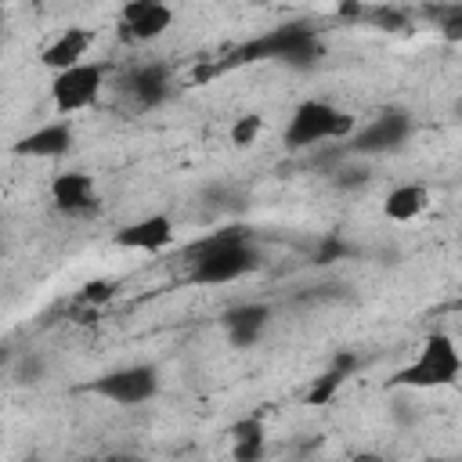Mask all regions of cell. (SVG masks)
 Masks as SVG:
<instances>
[{"label": "cell", "mask_w": 462, "mask_h": 462, "mask_svg": "<svg viewBox=\"0 0 462 462\" xmlns=\"http://www.w3.org/2000/svg\"><path fill=\"white\" fill-rule=\"evenodd\" d=\"M357 130V119L343 108H336L332 101L321 97H307L292 108L289 126H285V148L300 152V148H314L321 141H346Z\"/></svg>", "instance_id": "cell-4"}, {"label": "cell", "mask_w": 462, "mask_h": 462, "mask_svg": "<svg viewBox=\"0 0 462 462\" xmlns=\"http://www.w3.org/2000/svg\"><path fill=\"white\" fill-rule=\"evenodd\" d=\"M321 54H325L321 36H318L310 25H303V22H289V25H278V29H271V32H263V36H256V40L235 47V51H231L224 61H217V65H206V69L199 65V69H195V79H209V76H217V72H224V69L249 65V61H285V65H292V69H314Z\"/></svg>", "instance_id": "cell-1"}, {"label": "cell", "mask_w": 462, "mask_h": 462, "mask_svg": "<svg viewBox=\"0 0 462 462\" xmlns=\"http://www.w3.org/2000/svg\"><path fill=\"white\" fill-rule=\"evenodd\" d=\"M354 368H357V357H354V354H339V357H336V361L310 383V390H307V404H314V408H318V404H328V401L339 393V386L354 375Z\"/></svg>", "instance_id": "cell-16"}, {"label": "cell", "mask_w": 462, "mask_h": 462, "mask_svg": "<svg viewBox=\"0 0 462 462\" xmlns=\"http://www.w3.org/2000/svg\"><path fill=\"white\" fill-rule=\"evenodd\" d=\"M112 300H116V282H108V278H90L72 296V303L76 307H87V310H97V307H105Z\"/></svg>", "instance_id": "cell-19"}, {"label": "cell", "mask_w": 462, "mask_h": 462, "mask_svg": "<svg viewBox=\"0 0 462 462\" xmlns=\"http://www.w3.org/2000/svg\"><path fill=\"white\" fill-rule=\"evenodd\" d=\"M173 25V7L166 0H126L119 11V32L130 43H152Z\"/></svg>", "instance_id": "cell-8"}, {"label": "cell", "mask_w": 462, "mask_h": 462, "mask_svg": "<svg viewBox=\"0 0 462 462\" xmlns=\"http://www.w3.org/2000/svg\"><path fill=\"white\" fill-rule=\"evenodd\" d=\"M105 76H108V69L101 61H79L72 69L54 72L51 101H54L58 116H72V112H83V108L97 105V97L105 90Z\"/></svg>", "instance_id": "cell-6"}, {"label": "cell", "mask_w": 462, "mask_h": 462, "mask_svg": "<svg viewBox=\"0 0 462 462\" xmlns=\"http://www.w3.org/2000/svg\"><path fill=\"white\" fill-rule=\"evenodd\" d=\"M260 134H263V116H260V112H245V116H238V119L231 123V144H235V148L256 144Z\"/></svg>", "instance_id": "cell-21"}, {"label": "cell", "mask_w": 462, "mask_h": 462, "mask_svg": "<svg viewBox=\"0 0 462 462\" xmlns=\"http://www.w3.org/2000/svg\"><path fill=\"white\" fill-rule=\"evenodd\" d=\"M94 32L90 29H83V25H69V29H61L43 51H40V65L43 69H51V72H61V69H72V65H79V61H87V54H90V47H94Z\"/></svg>", "instance_id": "cell-13"}, {"label": "cell", "mask_w": 462, "mask_h": 462, "mask_svg": "<svg viewBox=\"0 0 462 462\" xmlns=\"http://www.w3.org/2000/svg\"><path fill=\"white\" fill-rule=\"evenodd\" d=\"M40 372H43L40 357H25V361H22V368H14V383H36V379H40Z\"/></svg>", "instance_id": "cell-22"}, {"label": "cell", "mask_w": 462, "mask_h": 462, "mask_svg": "<svg viewBox=\"0 0 462 462\" xmlns=\"http://www.w3.org/2000/svg\"><path fill=\"white\" fill-rule=\"evenodd\" d=\"M87 393L108 401V404H119V408H134V404H144L159 393V368L155 365H123V368H112L97 379L87 383Z\"/></svg>", "instance_id": "cell-5"}, {"label": "cell", "mask_w": 462, "mask_h": 462, "mask_svg": "<svg viewBox=\"0 0 462 462\" xmlns=\"http://www.w3.org/2000/svg\"><path fill=\"white\" fill-rule=\"evenodd\" d=\"M336 14L346 18V22H361V18H365V4H361V0H343V4L336 7Z\"/></svg>", "instance_id": "cell-24"}, {"label": "cell", "mask_w": 462, "mask_h": 462, "mask_svg": "<svg viewBox=\"0 0 462 462\" xmlns=\"http://www.w3.org/2000/svg\"><path fill=\"white\" fill-rule=\"evenodd\" d=\"M455 119H458V123H462V101H458V105H455Z\"/></svg>", "instance_id": "cell-25"}, {"label": "cell", "mask_w": 462, "mask_h": 462, "mask_svg": "<svg viewBox=\"0 0 462 462\" xmlns=\"http://www.w3.org/2000/svg\"><path fill=\"white\" fill-rule=\"evenodd\" d=\"M267 321H271V307H267V303H235V307H227L224 318H220V325H224L231 346H238V350L253 346V343L267 332Z\"/></svg>", "instance_id": "cell-14"}, {"label": "cell", "mask_w": 462, "mask_h": 462, "mask_svg": "<svg viewBox=\"0 0 462 462\" xmlns=\"http://www.w3.org/2000/svg\"><path fill=\"white\" fill-rule=\"evenodd\" d=\"M184 263H188V282H195V285H227V282H238V278L253 274L260 267V253L249 242V231L231 227V231H220V235L199 238L184 253Z\"/></svg>", "instance_id": "cell-2"}, {"label": "cell", "mask_w": 462, "mask_h": 462, "mask_svg": "<svg viewBox=\"0 0 462 462\" xmlns=\"http://www.w3.org/2000/svg\"><path fill=\"white\" fill-rule=\"evenodd\" d=\"M119 87L137 108H159L173 94V72L166 61H141L119 79Z\"/></svg>", "instance_id": "cell-9"}, {"label": "cell", "mask_w": 462, "mask_h": 462, "mask_svg": "<svg viewBox=\"0 0 462 462\" xmlns=\"http://www.w3.org/2000/svg\"><path fill=\"white\" fill-rule=\"evenodd\" d=\"M430 14H433V22H437V29H440V36H444V40L462 43V0H458V4L433 7Z\"/></svg>", "instance_id": "cell-20"}, {"label": "cell", "mask_w": 462, "mask_h": 462, "mask_svg": "<svg viewBox=\"0 0 462 462\" xmlns=\"http://www.w3.org/2000/svg\"><path fill=\"white\" fill-rule=\"evenodd\" d=\"M430 206V188L426 184H397L386 199H383V217L393 224H408L415 217H422Z\"/></svg>", "instance_id": "cell-15"}, {"label": "cell", "mask_w": 462, "mask_h": 462, "mask_svg": "<svg viewBox=\"0 0 462 462\" xmlns=\"http://www.w3.org/2000/svg\"><path fill=\"white\" fill-rule=\"evenodd\" d=\"M458 310H462V300H458Z\"/></svg>", "instance_id": "cell-26"}, {"label": "cell", "mask_w": 462, "mask_h": 462, "mask_svg": "<svg viewBox=\"0 0 462 462\" xmlns=\"http://www.w3.org/2000/svg\"><path fill=\"white\" fill-rule=\"evenodd\" d=\"M365 180H368V170H361V166L357 170H346V166L336 170V184L339 188H354V184H365Z\"/></svg>", "instance_id": "cell-23"}, {"label": "cell", "mask_w": 462, "mask_h": 462, "mask_svg": "<svg viewBox=\"0 0 462 462\" xmlns=\"http://www.w3.org/2000/svg\"><path fill=\"white\" fill-rule=\"evenodd\" d=\"M361 22L375 25L379 32H393V36H411V32H415V29H411V14L401 11V7H390V4H383V7H365V18H361Z\"/></svg>", "instance_id": "cell-18"}, {"label": "cell", "mask_w": 462, "mask_h": 462, "mask_svg": "<svg viewBox=\"0 0 462 462\" xmlns=\"http://www.w3.org/2000/svg\"><path fill=\"white\" fill-rule=\"evenodd\" d=\"M408 137H411V116L404 108H383L372 123H365L361 130H354L346 137V152H354V155H390V152L404 148Z\"/></svg>", "instance_id": "cell-7"}, {"label": "cell", "mask_w": 462, "mask_h": 462, "mask_svg": "<svg viewBox=\"0 0 462 462\" xmlns=\"http://www.w3.org/2000/svg\"><path fill=\"white\" fill-rule=\"evenodd\" d=\"M462 375V350L448 332H430L419 343V354L393 372V386L404 390H440L458 383Z\"/></svg>", "instance_id": "cell-3"}, {"label": "cell", "mask_w": 462, "mask_h": 462, "mask_svg": "<svg viewBox=\"0 0 462 462\" xmlns=\"http://www.w3.org/2000/svg\"><path fill=\"white\" fill-rule=\"evenodd\" d=\"M72 144H76L72 123L69 119H54V123H43L32 134L18 137L11 144V152L14 155H25V159H61V155L72 152Z\"/></svg>", "instance_id": "cell-12"}, {"label": "cell", "mask_w": 462, "mask_h": 462, "mask_svg": "<svg viewBox=\"0 0 462 462\" xmlns=\"http://www.w3.org/2000/svg\"><path fill=\"white\" fill-rule=\"evenodd\" d=\"M112 242L119 249H130V253H162L173 245V220L166 213H148V217H137L130 224H123Z\"/></svg>", "instance_id": "cell-11"}, {"label": "cell", "mask_w": 462, "mask_h": 462, "mask_svg": "<svg viewBox=\"0 0 462 462\" xmlns=\"http://www.w3.org/2000/svg\"><path fill=\"white\" fill-rule=\"evenodd\" d=\"M231 455L238 462H253L263 455V419L260 415H249V419H238L231 426Z\"/></svg>", "instance_id": "cell-17"}, {"label": "cell", "mask_w": 462, "mask_h": 462, "mask_svg": "<svg viewBox=\"0 0 462 462\" xmlns=\"http://www.w3.org/2000/svg\"><path fill=\"white\" fill-rule=\"evenodd\" d=\"M51 202L65 217H90V213H97L101 199H97V184L90 173L65 170V173H54V180H51Z\"/></svg>", "instance_id": "cell-10"}]
</instances>
